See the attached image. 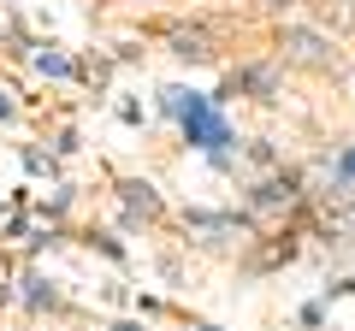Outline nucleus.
<instances>
[{
	"mask_svg": "<svg viewBox=\"0 0 355 331\" xmlns=\"http://www.w3.org/2000/svg\"><path fill=\"white\" fill-rule=\"evenodd\" d=\"M231 95H254V101H279V65H237V71L225 77V89H219L214 101L225 107Z\"/></svg>",
	"mask_w": 355,
	"mask_h": 331,
	"instance_id": "obj_4",
	"label": "nucleus"
},
{
	"mask_svg": "<svg viewBox=\"0 0 355 331\" xmlns=\"http://www.w3.org/2000/svg\"><path fill=\"white\" fill-rule=\"evenodd\" d=\"M272 48H279L284 65L314 71V77H343V65H349L343 48H338V36H326V30H314V24H279Z\"/></svg>",
	"mask_w": 355,
	"mask_h": 331,
	"instance_id": "obj_1",
	"label": "nucleus"
},
{
	"mask_svg": "<svg viewBox=\"0 0 355 331\" xmlns=\"http://www.w3.org/2000/svg\"><path fill=\"white\" fill-rule=\"evenodd\" d=\"M113 331H148V325H137V319H119V325Z\"/></svg>",
	"mask_w": 355,
	"mask_h": 331,
	"instance_id": "obj_14",
	"label": "nucleus"
},
{
	"mask_svg": "<svg viewBox=\"0 0 355 331\" xmlns=\"http://www.w3.org/2000/svg\"><path fill=\"white\" fill-rule=\"evenodd\" d=\"M119 202H125V213H130V225H137V219H142V225H154V219L166 213V202H160V190H154L148 178H125V184H119Z\"/></svg>",
	"mask_w": 355,
	"mask_h": 331,
	"instance_id": "obj_6",
	"label": "nucleus"
},
{
	"mask_svg": "<svg viewBox=\"0 0 355 331\" xmlns=\"http://www.w3.org/2000/svg\"><path fill=\"white\" fill-rule=\"evenodd\" d=\"M0 302H12V267L0 260Z\"/></svg>",
	"mask_w": 355,
	"mask_h": 331,
	"instance_id": "obj_12",
	"label": "nucleus"
},
{
	"mask_svg": "<svg viewBox=\"0 0 355 331\" xmlns=\"http://www.w3.org/2000/svg\"><path fill=\"white\" fill-rule=\"evenodd\" d=\"M166 42H172V53L184 65H207V60H214V36H207L202 24H172V30H166Z\"/></svg>",
	"mask_w": 355,
	"mask_h": 331,
	"instance_id": "obj_7",
	"label": "nucleus"
},
{
	"mask_svg": "<svg viewBox=\"0 0 355 331\" xmlns=\"http://www.w3.org/2000/svg\"><path fill=\"white\" fill-rule=\"evenodd\" d=\"M18 113V101H12V89H0V118H12Z\"/></svg>",
	"mask_w": 355,
	"mask_h": 331,
	"instance_id": "obj_13",
	"label": "nucleus"
},
{
	"mask_svg": "<svg viewBox=\"0 0 355 331\" xmlns=\"http://www.w3.org/2000/svg\"><path fill=\"white\" fill-rule=\"evenodd\" d=\"M302 202V178L296 172H279V178H261L249 190V213H284V207Z\"/></svg>",
	"mask_w": 355,
	"mask_h": 331,
	"instance_id": "obj_5",
	"label": "nucleus"
},
{
	"mask_svg": "<svg viewBox=\"0 0 355 331\" xmlns=\"http://www.w3.org/2000/svg\"><path fill=\"white\" fill-rule=\"evenodd\" d=\"M178 125H184V136H190L196 148H207V154H225L231 142H237L214 95H190V107H184V118H178Z\"/></svg>",
	"mask_w": 355,
	"mask_h": 331,
	"instance_id": "obj_2",
	"label": "nucleus"
},
{
	"mask_svg": "<svg viewBox=\"0 0 355 331\" xmlns=\"http://www.w3.org/2000/svg\"><path fill=\"white\" fill-rule=\"evenodd\" d=\"M331 184H355V142L338 154V160H331Z\"/></svg>",
	"mask_w": 355,
	"mask_h": 331,
	"instance_id": "obj_11",
	"label": "nucleus"
},
{
	"mask_svg": "<svg viewBox=\"0 0 355 331\" xmlns=\"http://www.w3.org/2000/svg\"><path fill=\"white\" fill-rule=\"evenodd\" d=\"M36 71H42V77H71V60L53 53V48H42V53H36Z\"/></svg>",
	"mask_w": 355,
	"mask_h": 331,
	"instance_id": "obj_10",
	"label": "nucleus"
},
{
	"mask_svg": "<svg viewBox=\"0 0 355 331\" xmlns=\"http://www.w3.org/2000/svg\"><path fill=\"white\" fill-rule=\"evenodd\" d=\"M24 302L42 314V307H60V290H53V284L42 278V272H24Z\"/></svg>",
	"mask_w": 355,
	"mask_h": 331,
	"instance_id": "obj_9",
	"label": "nucleus"
},
{
	"mask_svg": "<svg viewBox=\"0 0 355 331\" xmlns=\"http://www.w3.org/2000/svg\"><path fill=\"white\" fill-rule=\"evenodd\" d=\"M266 6H302V0H266Z\"/></svg>",
	"mask_w": 355,
	"mask_h": 331,
	"instance_id": "obj_15",
	"label": "nucleus"
},
{
	"mask_svg": "<svg viewBox=\"0 0 355 331\" xmlns=\"http://www.w3.org/2000/svg\"><path fill=\"white\" fill-rule=\"evenodd\" d=\"M184 231H190L202 249H231V242H243L249 237V219H237V213H207V207H190L184 213Z\"/></svg>",
	"mask_w": 355,
	"mask_h": 331,
	"instance_id": "obj_3",
	"label": "nucleus"
},
{
	"mask_svg": "<svg viewBox=\"0 0 355 331\" xmlns=\"http://www.w3.org/2000/svg\"><path fill=\"white\" fill-rule=\"evenodd\" d=\"M308 6H320V18H326L338 36H355V0H308Z\"/></svg>",
	"mask_w": 355,
	"mask_h": 331,
	"instance_id": "obj_8",
	"label": "nucleus"
}]
</instances>
